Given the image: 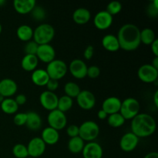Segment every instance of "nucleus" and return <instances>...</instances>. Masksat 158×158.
I'll use <instances>...</instances> for the list:
<instances>
[{
  "mask_svg": "<svg viewBox=\"0 0 158 158\" xmlns=\"http://www.w3.org/2000/svg\"><path fill=\"white\" fill-rule=\"evenodd\" d=\"M100 69L97 66H90L87 68V73L86 77L90 79H96L100 76Z\"/></svg>",
  "mask_w": 158,
  "mask_h": 158,
  "instance_id": "4c0bfd02",
  "label": "nucleus"
},
{
  "mask_svg": "<svg viewBox=\"0 0 158 158\" xmlns=\"http://www.w3.org/2000/svg\"><path fill=\"white\" fill-rule=\"evenodd\" d=\"M131 132L138 138H144L152 135L156 131L157 123L151 115L139 114L131 120Z\"/></svg>",
  "mask_w": 158,
  "mask_h": 158,
  "instance_id": "f03ea898",
  "label": "nucleus"
},
{
  "mask_svg": "<svg viewBox=\"0 0 158 158\" xmlns=\"http://www.w3.org/2000/svg\"><path fill=\"white\" fill-rule=\"evenodd\" d=\"M2 25L0 24V34H1V32H2Z\"/></svg>",
  "mask_w": 158,
  "mask_h": 158,
  "instance_id": "603ef678",
  "label": "nucleus"
},
{
  "mask_svg": "<svg viewBox=\"0 0 158 158\" xmlns=\"http://www.w3.org/2000/svg\"><path fill=\"white\" fill-rule=\"evenodd\" d=\"M59 97L54 92L50 91H43L40 96V102L42 106L49 112L57 109Z\"/></svg>",
  "mask_w": 158,
  "mask_h": 158,
  "instance_id": "f8f14e48",
  "label": "nucleus"
},
{
  "mask_svg": "<svg viewBox=\"0 0 158 158\" xmlns=\"http://www.w3.org/2000/svg\"><path fill=\"white\" fill-rule=\"evenodd\" d=\"M12 154L15 158H27L29 157L27 147L22 143H17L12 148Z\"/></svg>",
  "mask_w": 158,
  "mask_h": 158,
  "instance_id": "473e14b6",
  "label": "nucleus"
},
{
  "mask_svg": "<svg viewBox=\"0 0 158 158\" xmlns=\"http://www.w3.org/2000/svg\"><path fill=\"white\" fill-rule=\"evenodd\" d=\"M140 43L151 46L153 42L156 40V35L154 31L150 28H145V29L140 30Z\"/></svg>",
  "mask_w": 158,
  "mask_h": 158,
  "instance_id": "c85d7f7f",
  "label": "nucleus"
},
{
  "mask_svg": "<svg viewBox=\"0 0 158 158\" xmlns=\"http://www.w3.org/2000/svg\"><path fill=\"white\" fill-rule=\"evenodd\" d=\"M1 110L6 114H14L17 112L19 106L14 99L5 98L1 103Z\"/></svg>",
  "mask_w": 158,
  "mask_h": 158,
  "instance_id": "cd10ccee",
  "label": "nucleus"
},
{
  "mask_svg": "<svg viewBox=\"0 0 158 158\" xmlns=\"http://www.w3.org/2000/svg\"><path fill=\"white\" fill-rule=\"evenodd\" d=\"M148 13L150 16L156 17L158 15V1L154 0L148 8Z\"/></svg>",
  "mask_w": 158,
  "mask_h": 158,
  "instance_id": "58836bf2",
  "label": "nucleus"
},
{
  "mask_svg": "<svg viewBox=\"0 0 158 158\" xmlns=\"http://www.w3.org/2000/svg\"><path fill=\"white\" fill-rule=\"evenodd\" d=\"M31 15H32L33 19L36 20V21H41V20L44 19L46 17V12L43 7L35 6V7L31 12Z\"/></svg>",
  "mask_w": 158,
  "mask_h": 158,
  "instance_id": "f704fd0d",
  "label": "nucleus"
},
{
  "mask_svg": "<svg viewBox=\"0 0 158 158\" xmlns=\"http://www.w3.org/2000/svg\"><path fill=\"white\" fill-rule=\"evenodd\" d=\"M151 51H152L153 54L155 56V57H158V40L156 39L152 44L151 45Z\"/></svg>",
  "mask_w": 158,
  "mask_h": 158,
  "instance_id": "c03bdc74",
  "label": "nucleus"
},
{
  "mask_svg": "<svg viewBox=\"0 0 158 158\" xmlns=\"http://www.w3.org/2000/svg\"><path fill=\"white\" fill-rule=\"evenodd\" d=\"M47 121L49 123V127L58 131L64 129L67 124V118H66V114L57 109L49 113Z\"/></svg>",
  "mask_w": 158,
  "mask_h": 158,
  "instance_id": "0eeeda50",
  "label": "nucleus"
},
{
  "mask_svg": "<svg viewBox=\"0 0 158 158\" xmlns=\"http://www.w3.org/2000/svg\"><path fill=\"white\" fill-rule=\"evenodd\" d=\"M16 35L23 42H29L33 37V29L28 25H21L16 30Z\"/></svg>",
  "mask_w": 158,
  "mask_h": 158,
  "instance_id": "a878e982",
  "label": "nucleus"
},
{
  "mask_svg": "<svg viewBox=\"0 0 158 158\" xmlns=\"http://www.w3.org/2000/svg\"><path fill=\"white\" fill-rule=\"evenodd\" d=\"M121 100L116 97H110L105 99L102 104V110L106 113L108 115L120 113L121 106Z\"/></svg>",
  "mask_w": 158,
  "mask_h": 158,
  "instance_id": "a211bd4d",
  "label": "nucleus"
},
{
  "mask_svg": "<svg viewBox=\"0 0 158 158\" xmlns=\"http://www.w3.org/2000/svg\"><path fill=\"white\" fill-rule=\"evenodd\" d=\"M14 100L16 102L18 106H21V105H24L26 103L27 98H26V97L24 94H19V95L16 96V97Z\"/></svg>",
  "mask_w": 158,
  "mask_h": 158,
  "instance_id": "37998d69",
  "label": "nucleus"
},
{
  "mask_svg": "<svg viewBox=\"0 0 158 158\" xmlns=\"http://www.w3.org/2000/svg\"><path fill=\"white\" fill-rule=\"evenodd\" d=\"M102 46L106 51L112 52H117L120 49L118 39L113 34H107L103 37Z\"/></svg>",
  "mask_w": 158,
  "mask_h": 158,
  "instance_id": "412c9836",
  "label": "nucleus"
},
{
  "mask_svg": "<svg viewBox=\"0 0 158 158\" xmlns=\"http://www.w3.org/2000/svg\"><path fill=\"white\" fill-rule=\"evenodd\" d=\"M87 68L88 66L83 60L80 59H75L69 63L68 70L74 78L82 80L86 77Z\"/></svg>",
  "mask_w": 158,
  "mask_h": 158,
  "instance_id": "1a4fd4ad",
  "label": "nucleus"
},
{
  "mask_svg": "<svg viewBox=\"0 0 158 158\" xmlns=\"http://www.w3.org/2000/svg\"><path fill=\"white\" fill-rule=\"evenodd\" d=\"M49 77L46 69H36L31 75V80L32 83L38 86H45L49 80Z\"/></svg>",
  "mask_w": 158,
  "mask_h": 158,
  "instance_id": "4be33fe9",
  "label": "nucleus"
},
{
  "mask_svg": "<svg viewBox=\"0 0 158 158\" xmlns=\"http://www.w3.org/2000/svg\"><path fill=\"white\" fill-rule=\"evenodd\" d=\"M26 120H27V114H26V113H18L14 117L13 122L16 126L21 127L26 125Z\"/></svg>",
  "mask_w": 158,
  "mask_h": 158,
  "instance_id": "e433bc0d",
  "label": "nucleus"
},
{
  "mask_svg": "<svg viewBox=\"0 0 158 158\" xmlns=\"http://www.w3.org/2000/svg\"><path fill=\"white\" fill-rule=\"evenodd\" d=\"M90 12L85 8H79L73 14V19L78 25L86 24L90 20Z\"/></svg>",
  "mask_w": 158,
  "mask_h": 158,
  "instance_id": "b1692460",
  "label": "nucleus"
},
{
  "mask_svg": "<svg viewBox=\"0 0 158 158\" xmlns=\"http://www.w3.org/2000/svg\"><path fill=\"white\" fill-rule=\"evenodd\" d=\"M55 36V29L53 26L48 23H43L37 26L33 30V41L37 44H49Z\"/></svg>",
  "mask_w": 158,
  "mask_h": 158,
  "instance_id": "7ed1b4c3",
  "label": "nucleus"
},
{
  "mask_svg": "<svg viewBox=\"0 0 158 158\" xmlns=\"http://www.w3.org/2000/svg\"><path fill=\"white\" fill-rule=\"evenodd\" d=\"M5 2H6L3 1V0H0V6H2L3 4H5Z\"/></svg>",
  "mask_w": 158,
  "mask_h": 158,
  "instance_id": "3c124183",
  "label": "nucleus"
},
{
  "mask_svg": "<svg viewBox=\"0 0 158 158\" xmlns=\"http://www.w3.org/2000/svg\"><path fill=\"white\" fill-rule=\"evenodd\" d=\"M80 86L74 82H68L64 86L65 95L70 98H77V96L80 93Z\"/></svg>",
  "mask_w": 158,
  "mask_h": 158,
  "instance_id": "c756f323",
  "label": "nucleus"
},
{
  "mask_svg": "<svg viewBox=\"0 0 158 158\" xmlns=\"http://www.w3.org/2000/svg\"><path fill=\"white\" fill-rule=\"evenodd\" d=\"M140 105L138 100L133 97H128L121 102L120 114L127 120H132L140 114Z\"/></svg>",
  "mask_w": 158,
  "mask_h": 158,
  "instance_id": "39448f33",
  "label": "nucleus"
},
{
  "mask_svg": "<svg viewBox=\"0 0 158 158\" xmlns=\"http://www.w3.org/2000/svg\"><path fill=\"white\" fill-rule=\"evenodd\" d=\"M82 154L83 158H102L103 154V148L97 142H89L84 145Z\"/></svg>",
  "mask_w": 158,
  "mask_h": 158,
  "instance_id": "dca6fc26",
  "label": "nucleus"
},
{
  "mask_svg": "<svg viewBox=\"0 0 158 158\" xmlns=\"http://www.w3.org/2000/svg\"><path fill=\"white\" fill-rule=\"evenodd\" d=\"M97 117H98V118L100 119V120H106L108 117V114L101 109L98 111V113H97Z\"/></svg>",
  "mask_w": 158,
  "mask_h": 158,
  "instance_id": "a18cd8bd",
  "label": "nucleus"
},
{
  "mask_svg": "<svg viewBox=\"0 0 158 158\" xmlns=\"http://www.w3.org/2000/svg\"><path fill=\"white\" fill-rule=\"evenodd\" d=\"M77 102L81 109L89 110L95 106L96 97L90 91L81 90L77 97Z\"/></svg>",
  "mask_w": 158,
  "mask_h": 158,
  "instance_id": "9b49d317",
  "label": "nucleus"
},
{
  "mask_svg": "<svg viewBox=\"0 0 158 158\" xmlns=\"http://www.w3.org/2000/svg\"><path fill=\"white\" fill-rule=\"evenodd\" d=\"M139 143V138L132 132L126 133L120 140V148L124 152L134 151Z\"/></svg>",
  "mask_w": 158,
  "mask_h": 158,
  "instance_id": "2eb2a0df",
  "label": "nucleus"
},
{
  "mask_svg": "<svg viewBox=\"0 0 158 158\" xmlns=\"http://www.w3.org/2000/svg\"><path fill=\"white\" fill-rule=\"evenodd\" d=\"M26 114H27V120L26 123V127L32 131L40 130L42 126L41 117L37 113L33 111L26 113Z\"/></svg>",
  "mask_w": 158,
  "mask_h": 158,
  "instance_id": "5701e85b",
  "label": "nucleus"
},
{
  "mask_svg": "<svg viewBox=\"0 0 158 158\" xmlns=\"http://www.w3.org/2000/svg\"><path fill=\"white\" fill-rule=\"evenodd\" d=\"M125 119L122 117L121 114L120 113H117V114H111V115H108L107 117V123L110 127L114 128L120 127L123 126L125 123Z\"/></svg>",
  "mask_w": 158,
  "mask_h": 158,
  "instance_id": "2f4dec72",
  "label": "nucleus"
},
{
  "mask_svg": "<svg viewBox=\"0 0 158 158\" xmlns=\"http://www.w3.org/2000/svg\"><path fill=\"white\" fill-rule=\"evenodd\" d=\"M40 138L46 143V145H54L58 143L60 140V134L58 131L48 127L43 130Z\"/></svg>",
  "mask_w": 158,
  "mask_h": 158,
  "instance_id": "aec40b11",
  "label": "nucleus"
},
{
  "mask_svg": "<svg viewBox=\"0 0 158 158\" xmlns=\"http://www.w3.org/2000/svg\"><path fill=\"white\" fill-rule=\"evenodd\" d=\"M35 56L39 60L48 64L55 60L56 51L50 44L40 45L37 49Z\"/></svg>",
  "mask_w": 158,
  "mask_h": 158,
  "instance_id": "4468645a",
  "label": "nucleus"
},
{
  "mask_svg": "<svg viewBox=\"0 0 158 158\" xmlns=\"http://www.w3.org/2000/svg\"><path fill=\"white\" fill-rule=\"evenodd\" d=\"M35 6L36 2L35 0H15L13 2L14 9L20 15L31 13Z\"/></svg>",
  "mask_w": 158,
  "mask_h": 158,
  "instance_id": "6ab92c4d",
  "label": "nucleus"
},
{
  "mask_svg": "<svg viewBox=\"0 0 158 158\" xmlns=\"http://www.w3.org/2000/svg\"><path fill=\"white\" fill-rule=\"evenodd\" d=\"M153 100H154V103L156 107H158V90H156L154 93Z\"/></svg>",
  "mask_w": 158,
  "mask_h": 158,
  "instance_id": "de8ad7c7",
  "label": "nucleus"
},
{
  "mask_svg": "<svg viewBox=\"0 0 158 158\" xmlns=\"http://www.w3.org/2000/svg\"><path fill=\"white\" fill-rule=\"evenodd\" d=\"M73 105V100L72 98L64 95L59 98L58 104H57V110L63 113H66L69 111L72 108Z\"/></svg>",
  "mask_w": 158,
  "mask_h": 158,
  "instance_id": "7c9ffc66",
  "label": "nucleus"
},
{
  "mask_svg": "<svg viewBox=\"0 0 158 158\" xmlns=\"http://www.w3.org/2000/svg\"><path fill=\"white\" fill-rule=\"evenodd\" d=\"M46 88H47L48 91H50V92H54V91L56 90L59 87V81L56 80H52V79H49V80L48 81V83L46 85Z\"/></svg>",
  "mask_w": 158,
  "mask_h": 158,
  "instance_id": "a19ab883",
  "label": "nucleus"
},
{
  "mask_svg": "<svg viewBox=\"0 0 158 158\" xmlns=\"http://www.w3.org/2000/svg\"><path fill=\"white\" fill-rule=\"evenodd\" d=\"M113 21V16L106 10L98 12L94 18V26L100 30H106L109 29L112 26Z\"/></svg>",
  "mask_w": 158,
  "mask_h": 158,
  "instance_id": "ddd939ff",
  "label": "nucleus"
},
{
  "mask_svg": "<svg viewBox=\"0 0 158 158\" xmlns=\"http://www.w3.org/2000/svg\"><path fill=\"white\" fill-rule=\"evenodd\" d=\"M137 77L145 83H154L158 78V69L151 64L142 65L137 70Z\"/></svg>",
  "mask_w": 158,
  "mask_h": 158,
  "instance_id": "6e6552de",
  "label": "nucleus"
},
{
  "mask_svg": "<svg viewBox=\"0 0 158 158\" xmlns=\"http://www.w3.org/2000/svg\"><path fill=\"white\" fill-rule=\"evenodd\" d=\"M29 157L32 158L40 157L46 151V145L40 137H34L29 142L27 146Z\"/></svg>",
  "mask_w": 158,
  "mask_h": 158,
  "instance_id": "9d476101",
  "label": "nucleus"
},
{
  "mask_svg": "<svg viewBox=\"0 0 158 158\" xmlns=\"http://www.w3.org/2000/svg\"><path fill=\"white\" fill-rule=\"evenodd\" d=\"M4 99H5V97H3L2 96L0 95V103H1L3 100H4Z\"/></svg>",
  "mask_w": 158,
  "mask_h": 158,
  "instance_id": "8fccbe9b",
  "label": "nucleus"
},
{
  "mask_svg": "<svg viewBox=\"0 0 158 158\" xmlns=\"http://www.w3.org/2000/svg\"><path fill=\"white\" fill-rule=\"evenodd\" d=\"M46 71L49 78L52 80H60L66 75L68 72V66L63 60L55 59L48 63Z\"/></svg>",
  "mask_w": 158,
  "mask_h": 158,
  "instance_id": "423d86ee",
  "label": "nucleus"
},
{
  "mask_svg": "<svg viewBox=\"0 0 158 158\" xmlns=\"http://www.w3.org/2000/svg\"><path fill=\"white\" fill-rule=\"evenodd\" d=\"M39 60L35 55H25L22 59L21 66L25 71L33 72L36 69Z\"/></svg>",
  "mask_w": 158,
  "mask_h": 158,
  "instance_id": "393cba45",
  "label": "nucleus"
},
{
  "mask_svg": "<svg viewBox=\"0 0 158 158\" xmlns=\"http://www.w3.org/2000/svg\"><path fill=\"white\" fill-rule=\"evenodd\" d=\"M39 45L33 40L27 42L24 47V52L26 55H35Z\"/></svg>",
  "mask_w": 158,
  "mask_h": 158,
  "instance_id": "c9c22d12",
  "label": "nucleus"
},
{
  "mask_svg": "<svg viewBox=\"0 0 158 158\" xmlns=\"http://www.w3.org/2000/svg\"><path fill=\"white\" fill-rule=\"evenodd\" d=\"M18 89L17 83L9 78L3 79L0 81V95L5 98H10L15 95Z\"/></svg>",
  "mask_w": 158,
  "mask_h": 158,
  "instance_id": "f3484780",
  "label": "nucleus"
},
{
  "mask_svg": "<svg viewBox=\"0 0 158 158\" xmlns=\"http://www.w3.org/2000/svg\"><path fill=\"white\" fill-rule=\"evenodd\" d=\"M94 54V48L92 46H88L85 49L84 52H83V56L86 60H89L93 58Z\"/></svg>",
  "mask_w": 158,
  "mask_h": 158,
  "instance_id": "79ce46f5",
  "label": "nucleus"
},
{
  "mask_svg": "<svg viewBox=\"0 0 158 158\" xmlns=\"http://www.w3.org/2000/svg\"><path fill=\"white\" fill-rule=\"evenodd\" d=\"M151 65H152L155 69H158V57H154V59L153 60L152 64Z\"/></svg>",
  "mask_w": 158,
  "mask_h": 158,
  "instance_id": "09e8293b",
  "label": "nucleus"
},
{
  "mask_svg": "<svg viewBox=\"0 0 158 158\" xmlns=\"http://www.w3.org/2000/svg\"><path fill=\"white\" fill-rule=\"evenodd\" d=\"M27 158H32V157H27Z\"/></svg>",
  "mask_w": 158,
  "mask_h": 158,
  "instance_id": "864d4df0",
  "label": "nucleus"
},
{
  "mask_svg": "<svg viewBox=\"0 0 158 158\" xmlns=\"http://www.w3.org/2000/svg\"><path fill=\"white\" fill-rule=\"evenodd\" d=\"M143 158H158L157 152H151L147 154Z\"/></svg>",
  "mask_w": 158,
  "mask_h": 158,
  "instance_id": "49530a36",
  "label": "nucleus"
},
{
  "mask_svg": "<svg viewBox=\"0 0 158 158\" xmlns=\"http://www.w3.org/2000/svg\"><path fill=\"white\" fill-rule=\"evenodd\" d=\"M100 134V127L96 122L92 120L85 121L79 127V137L83 141L92 142Z\"/></svg>",
  "mask_w": 158,
  "mask_h": 158,
  "instance_id": "20e7f679",
  "label": "nucleus"
},
{
  "mask_svg": "<svg viewBox=\"0 0 158 158\" xmlns=\"http://www.w3.org/2000/svg\"><path fill=\"white\" fill-rule=\"evenodd\" d=\"M140 30L136 25L127 23L120 28L117 33L120 48L124 51H134L140 46Z\"/></svg>",
  "mask_w": 158,
  "mask_h": 158,
  "instance_id": "f257e3e1",
  "label": "nucleus"
},
{
  "mask_svg": "<svg viewBox=\"0 0 158 158\" xmlns=\"http://www.w3.org/2000/svg\"><path fill=\"white\" fill-rule=\"evenodd\" d=\"M66 133L70 138L78 137L79 136V127L77 125L72 124L69 125L66 128Z\"/></svg>",
  "mask_w": 158,
  "mask_h": 158,
  "instance_id": "ea45409f",
  "label": "nucleus"
},
{
  "mask_svg": "<svg viewBox=\"0 0 158 158\" xmlns=\"http://www.w3.org/2000/svg\"><path fill=\"white\" fill-rule=\"evenodd\" d=\"M84 145V141L79 136L73 137L69 139L68 141V150L72 154H80V153H82Z\"/></svg>",
  "mask_w": 158,
  "mask_h": 158,
  "instance_id": "bb28decb",
  "label": "nucleus"
},
{
  "mask_svg": "<svg viewBox=\"0 0 158 158\" xmlns=\"http://www.w3.org/2000/svg\"><path fill=\"white\" fill-rule=\"evenodd\" d=\"M122 10V4L118 1H114L110 2L106 6V11L111 15H117Z\"/></svg>",
  "mask_w": 158,
  "mask_h": 158,
  "instance_id": "72a5a7b5",
  "label": "nucleus"
}]
</instances>
